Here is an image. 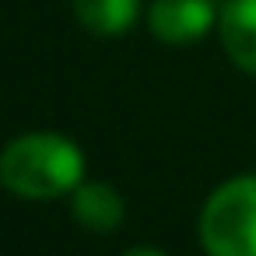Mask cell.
Here are the masks:
<instances>
[{
    "mask_svg": "<svg viewBox=\"0 0 256 256\" xmlns=\"http://www.w3.org/2000/svg\"><path fill=\"white\" fill-rule=\"evenodd\" d=\"M74 14L95 36H123L137 18V0H74Z\"/></svg>",
    "mask_w": 256,
    "mask_h": 256,
    "instance_id": "6",
    "label": "cell"
},
{
    "mask_svg": "<svg viewBox=\"0 0 256 256\" xmlns=\"http://www.w3.org/2000/svg\"><path fill=\"white\" fill-rule=\"evenodd\" d=\"M218 14H221L218 0H151L148 22L162 42L182 46L204 39L214 28Z\"/></svg>",
    "mask_w": 256,
    "mask_h": 256,
    "instance_id": "3",
    "label": "cell"
},
{
    "mask_svg": "<svg viewBox=\"0 0 256 256\" xmlns=\"http://www.w3.org/2000/svg\"><path fill=\"white\" fill-rule=\"evenodd\" d=\"M126 256H165V252H162V249H148V246H144V249H130Z\"/></svg>",
    "mask_w": 256,
    "mask_h": 256,
    "instance_id": "7",
    "label": "cell"
},
{
    "mask_svg": "<svg viewBox=\"0 0 256 256\" xmlns=\"http://www.w3.org/2000/svg\"><path fill=\"white\" fill-rule=\"evenodd\" d=\"M218 36L232 64L246 74H256V0H224Z\"/></svg>",
    "mask_w": 256,
    "mask_h": 256,
    "instance_id": "4",
    "label": "cell"
},
{
    "mask_svg": "<svg viewBox=\"0 0 256 256\" xmlns=\"http://www.w3.org/2000/svg\"><path fill=\"white\" fill-rule=\"evenodd\" d=\"M70 214L88 232H116L123 224V196L106 182H81L70 193Z\"/></svg>",
    "mask_w": 256,
    "mask_h": 256,
    "instance_id": "5",
    "label": "cell"
},
{
    "mask_svg": "<svg viewBox=\"0 0 256 256\" xmlns=\"http://www.w3.org/2000/svg\"><path fill=\"white\" fill-rule=\"evenodd\" d=\"M207 256H256V176L221 182L200 214Z\"/></svg>",
    "mask_w": 256,
    "mask_h": 256,
    "instance_id": "2",
    "label": "cell"
},
{
    "mask_svg": "<svg viewBox=\"0 0 256 256\" xmlns=\"http://www.w3.org/2000/svg\"><path fill=\"white\" fill-rule=\"evenodd\" d=\"M84 154L81 148L50 130L22 134L0 151V182L25 200H53L67 196L81 186Z\"/></svg>",
    "mask_w": 256,
    "mask_h": 256,
    "instance_id": "1",
    "label": "cell"
}]
</instances>
